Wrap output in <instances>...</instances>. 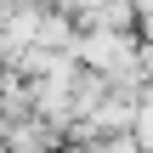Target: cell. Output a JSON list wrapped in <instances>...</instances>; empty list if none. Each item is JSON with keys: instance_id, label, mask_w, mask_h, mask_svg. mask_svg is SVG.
<instances>
[{"instance_id": "cell-1", "label": "cell", "mask_w": 153, "mask_h": 153, "mask_svg": "<svg viewBox=\"0 0 153 153\" xmlns=\"http://www.w3.org/2000/svg\"><path fill=\"white\" fill-rule=\"evenodd\" d=\"M85 57H91V68H102V74H108V68H114V74L131 68V45H125L119 34H108V28H97V34L85 40Z\"/></svg>"}, {"instance_id": "cell-2", "label": "cell", "mask_w": 153, "mask_h": 153, "mask_svg": "<svg viewBox=\"0 0 153 153\" xmlns=\"http://www.w3.org/2000/svg\"><path fill=\"white\" fill-rule=\"evenodd\" d=\"M74 6H102V0H74Z\"/></svg>"}]
</instances>
